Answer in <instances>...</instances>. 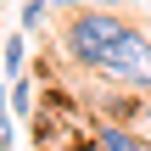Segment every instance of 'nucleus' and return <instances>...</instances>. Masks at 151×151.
<instances>
[{
  "mask_svg": "<svg viewBox=\"0 0 151 151\" xmlns=\"http://www.w3.org/2000/svg\"><path fill=\"white\" fill-rule=\"evenodd\" d=\"M62 56L84 73H101L123 95H151V34L140 22L106 11V6H78L62 22Z\"/></svg>",
  "mask_w": 151,
  "mask_h": 151,
  "instance_id": "1",
  "label": "nucleus"
},
{
  "mask_svg": "<svg viewBox=\"0 0 151 151\" xmlns=\"http://www.w3.org/2000/svg\"><path fill=\"white\" fill-rule=\"evenodd\" d=\"M78 151H151L134 129H118V123H101L90 140H78Z\"/></svg>",
  "mask_w": 151,
  "mask_h": 151,
  "instance_id": "2",
  "label": "nucleus"
},
{
  "mask_svg": "<svg viewBox=\"0 0 151 151\" xmlns=\"http://www.w3.org/2000/svg\"><path fill=\"white\" fill-rule=\"evenodd\" d=\"M22 67H28V39L11 34L6 39V78H22Z\"/></svg>",
  "mask_w": 151,
  "mask_h": 151,
  "instance_id": "3",
  "label": "nucleus"
},
{
  "mask_svg": "<svg viewBox=\"0 0 151 151\" xmlns=\"http://www.w3.org/2000/svg\"><path fill=\"white\" fill-rule=\"evenodd\" d=\"M45 11H50V0H22V11H17V22H22V34H34V28L45 22Z\"/></svg>",
  "mask_w": 151,
  "mask_h": 151,
  "instance_id": "4",
  "label": "nucleus"
},
{
  "mask_svg": "<svg viewBox=\"0 0 151 151\" xmlns=\"http://www.w3.org/2000/svg\"><path fill=\"white\" fill-rule=\"evenodd\" d=\"M34 106V90H28V73L22 78H11V112H28Z\"/></svg>",
  "mask_w": 151,
  "mask_h": 151,
  "instance_id": "5",
  "label": "nucleus"
},
{
  "mask_svg": "<svg viewBox=\"0 0 151 151\" xmlns=\"http://www.w3.org/2000/svg\"><path fill=\"white\" fill-rule=\"evenodd\" d=\"M0 151H11V101H6V78H0Z\"/></svg>",
  "mask_w": 151,
  "mask_h": 151,
  "instance_id": "6",
  "label": "nucleus"
},
{
  "mask_svg": "<svg viewBox=\"0 0 151 151\" xmlns=\"http://www.w3.org/2000/svg\"><path fill=\"white\" fill-rule=\"evenodd\" d=\"M140 123H146V129H151V95H146V101H140Z\"/></svg>",
  "mask_w": 151,
  "mask_h": 151,
  "instance_id": "7",
  "label": "nucleus"
},
{
  "mask_svg": "<svg viewBox=\"0 0 151 151\" xmlns=\"http://www.w3.org/2000/svg\"><path fill=\"white\" fill-rule=\"evenodd\" d=\"M50 6H67V11H78V0H50Z\"/></svg>",
  "mask_w": 151,
  "mask_h": 151,
  "instance_id": "8",
  "label": "nucleus"
}]
</instances>
